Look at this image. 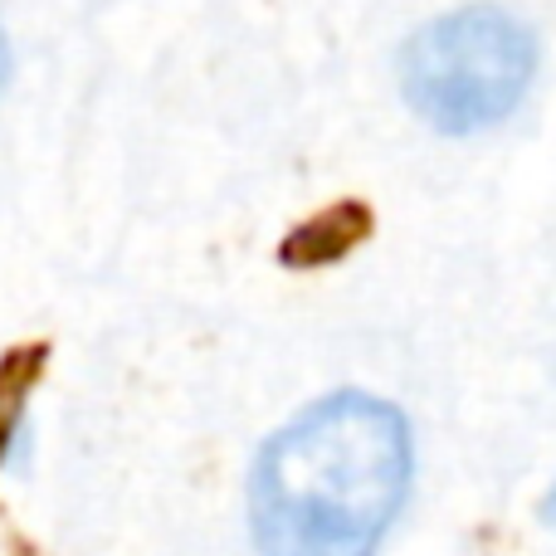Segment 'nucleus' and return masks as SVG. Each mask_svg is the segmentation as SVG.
<instances>
[{"mask_svg":"<svg viewBox=\"0 0 556 556\" xmlns=\"http://www.w3.org/2000/svg\"><path fill=\"white\" fill-rule=\"evenodd\" d=\"M0 78H5V39H0Z\"/></svg>","mask_w":556,"mask_h":556,"instance_id":"obj_6","label":"nucleus"},{"mask_svg":"<svg viewBox=\"0 0 556 556\" xmlns=\"http://www.w3.org/2000/svg\"><path fill=\"white\" fill-rule=\"evenodd\" d=\"M39 362H45V346H20V352H10L0 362V454H5V440L15 430V415L25 405V391L35 381Z\"/></svg>","mask_w":556,"mask_h":556,"instance_id":"obj_4","label":"nucleus"},{"mask_svg":"<svg viewBox=\"0 0 556 556\" xmlns=\"http://www.w3.org/2000/svg\"><path fill=\"white\" fill-rule=\"evenodd\" d=\"M538 68L532 35L498 5H464L440 15L405 45V103L440 132H483L522 103Z\"/></svg>","mask_w":556,"mask_h":556,"instance_id":"obj_2","label":"nucleus"},{"mask_svg":"<svg viewBox=\"0 0 556 556\" xmlns=\"http://www.w3.org/2000/svg\"><path fill=\"white\" fill-rule=\"evenodd\" d=\"M410 493V425L362 391L274 434L250 483L260 556H376Z\"/></svg>","mask_w":556,"mask_h":556,"instance_id":"obj_1","label":"nucleus"},{"mask_svg":"<svg viewBox=\"0 0 556 556\" xmlns=\"http://www.w3.org/2000/svg\"><path fill=\"white\" fill-rule=\"evenodd\" d=\"M366 230H371V215H366L362 205H332L327 215H317V220H307L303 230L288 235L283 260L288 264H327V260L352 250Z\"/></svg>","mask_w":556,"mask_h":556,"instance_id":"obj_3","label":"nucleus"},{"mask_svg":"<svg viewBox=\"0 0 556 556\" xmlns=\"http://www.w3.org/2000/svg\"><path fill=\"white\" fill-rule=\"evenodd\" d=\"M542 518H547V528H556V483H552L547 503H542Z\"/></svg>","mask_w":556,"mask_h":556,"instance_id":"obj_5","label":"nucleus"}]
</instances>
